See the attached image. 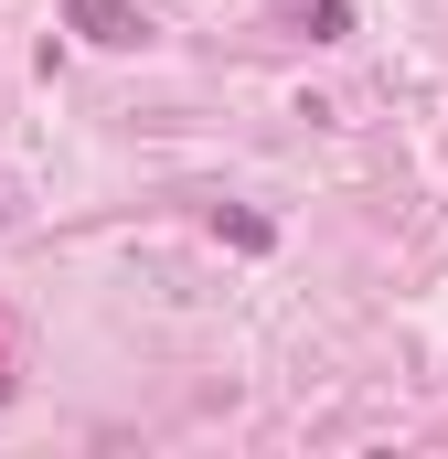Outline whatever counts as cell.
<instances>
[{
	"label": "cell",
	"instance_id": "6da1fadb",
	"mask_svg": "<svg viewBox=\"0 0 448 459\" xmlns=\"http://www.w3.org/2000/svg\"><path fill=\"white\" fill-rule=\"evenodd\" d=\"M65 32H86L97 54H128V43H150V11L139 0H65Z\"/></svg>",
	"mask_w": 448,
	"mask_h": 459
},
{
	"label": "cell",
	"instance_id": "7a4b0ae2",
	"mask_svg": "<svg viewBox=\"0 0 448 459\" xmlns=\"http://www.w3.org/2000/svg\"><path fill=\"white\" fill-rule=\"evenodd\" d=\"M278 22H299L310 43H341L352 32V0H278Z\"/></svg>",
	"mask_w": 448,
	"mask_h": 459
}]
</instances>
